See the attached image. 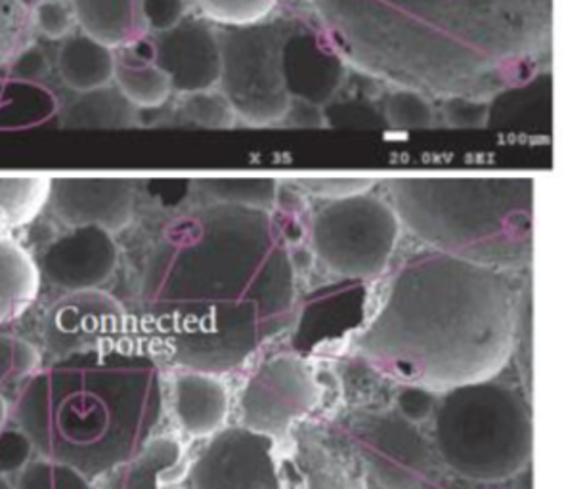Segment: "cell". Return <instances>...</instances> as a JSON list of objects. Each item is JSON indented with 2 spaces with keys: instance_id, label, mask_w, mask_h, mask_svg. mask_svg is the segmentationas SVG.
I'll use <instances>...</instances> for the list:
<instances>
[{
  "instance_id": "8992f818",
  "label": "cell",
  "mask_w": 564,
  "mask_h": 489,
  "mask_svg": "<svg viewBox=\"0 0 564 489\" xmlns=\"http://www.w3.org/2000/svg\"><path fill=\"white\" fill-rule=\"evenodd\" d=\"M188 489H283L275 442L246 426H228L189 465Z\"/></svg>"
},
{
  "instance_id": "e0dca14e",
  "label": "cell",
  "mask_w": 564,
  "mask_h": 489,
  "mask_svg": "<svg viewBox=\"0 0 564 489\" xmlns=\"http://www.w3.org/2000/svg\"><path fill=\"white\" fill-rule=\"evenodd\" d=\"M181 460L178 439L152 438L140 454L113 470L111 489H161Z\"/></svg>"
},
{
  "instance_id": "d6a6232c",
  "label": "cell",
  "mask_w": 564,
  "mask_h": 489,
  "mask_svg": "<svg viewBox=\"0 0 564 489\" xmlns=\"http://www.w3.org/2000/svg\"><path fill=\"white\" fill-rule=\"evenodd\" d=\"M161 489H184V488H181V486H173V483H163V486H161Z\"/></svg>"
},
{
  "instance_id": "5b68a950",
  "label": "cell",
  "mask_w": 564,
  "mask_h": 489,
  "mask_svg": "<svg viewBox=\"0 0 564 489\" xmlns=\"http://www.w3.org/2000/svg\"><path fill=\"white\" fill-rule=\"evenodd\" d=\"M324 398L312 367L299 356H274L247 377L239 392L241 426L268 438L290 442L299 421L318 408Z\"/></svg>"
},
{
  "instance_id": "484cf974",
  "label": "cell",
  "mask_w": 564,
  "mask_h": 489,
  "mask_svg": "<svg viewBox=\"0 0 564 489\" xmlns=\"http://www.w3.org/2000/svg\"><path fill=\"white\" fill-rule=\"evenodd\" d=\"M77 25L69 0H36L33 7V28L51 41L72 35Z\"/></svg>"
},
{
  "instance_id": "9c48e42d",
  "label": "cell",
  "mask_w": 564,
  "mask_h": 489,
  "mask_svg": "<svg viewBox=\"0 0 564 489\" xmlns=\"http://www.w3.org/2000/svg\"><path fill=\"white\" fill-rule=\"evenodd\" d=\"M119 260L116 236L95 226L66 228L35 257L41 278L64 293L104 287L116 274Z\"/></svg>"
},
{
  "instance_id": "d6986e66",
  "label": "cell",
  "mask_w": 564,
  "mask_h": 489,
  "mask_svg": "<svg viewBox=\"0 0 564 489\" xmlns=\"http://www.w3.org/2000/svg\"><path fill=\"white\" fill-rule=\"evenodd\" d=\"M113 85L137 109L160 108L173 94L165 73L153 62L137 56L116 54Z\"/></svg>"
},
{
  "instance_id": "603a6c76",
  "label": "cell",
  "mask_w": 564,
  "mask_h": 489,
  "mask_svg": "<svg viewBox=\"0 0 564 489\" xmlns=\"http://www.w3.org/2000/svg\"><path fill=\"white\" fill-rule=\"evenodd\" d=\"M15 489H95L93 480L66 463L52 459L31 460L23 468Z\"/></svg>"
},
{
  "instance_id": "44dd1931",
  "label": "cell",
  "mask_w": 564,
  "mask_h": 489,
  "mask_svg": "<svg viewBox=\"0 0 564 489\" xmlns=\"http://www.w3.org/2000/svg\"><path fill=\"white\" fill-rule=\"evenodd\" d=\"M33 7L31 0H0V67L12 64L30 46L35 33Z\"/></svg>"
},
{
  "instance_id": "f1b7e54d",
  "label": "cell",
  "mask_w": 564,
  "mask_h": 489,
  "mask_svg": "<svg viewBox=\"0 0 564 489\" xmlns=\"http://www.w3.org/2000/svg\"><path fill=\"white\" fill-rule=\"evenodd\" d=\"M140 14L145 30L163 33L181 23L186 14L184 0H140Z\"/></svg>"
},
{
  "instance_id": "ffe728a7",
  "label": "cell",
  "mask_w": 564,
  "mask_h": 489,
  "mask_svg": "<svg viewBox=\"0 0 564 489\" xmlns=\"http://www.w3.org/2000/svg\"><path fill=\"white\" fill-rule=\"evenodd\" d=\"M295 460L303 480L301 489H368L362 476L350 472L314 439L299 442Z\"/></svg>"
},
{
  "instance_id": "2e32d148",
  "label": "cell",
  "mask_w": 564,
  "mask_h": 489,
  "mask_svg": "<svg viewBox=\"0 0 564 489\" xmlns=\"http://www.w3.org/2000/svg\"><path fill=\"white\" fill-rule=\"evenodd\" d=\"M59 121L67 130L132 129L138 124V109L111 83L77 94L62 111Z\"/></svg>"
},
{
  "instance_id": "6da1fadb",
  "label": "cell",
  "mask_w": 564,
  "mask_h": 489,
  "mask_svg": "<svg viewBox=\"0 0 564 489\" xmlns=\"http://www.w3.org/2000/svg\"><path fill=\"white\" fill-rule=\"evenodd\" d=\"M239 209L207 203L199 215L174 220L148 252L145 324L184 371H236L293 319L290 270L228 241Z\"/></svg>"
},
{
  "instance_id": "cb8c5ba5",
  "label": "cell",
  "mask_w": 564,
  "mask_h": 489,
  "mask_svg": "<svg viewBox=\"0 0 564 489\" xmlns=\"http://www.w3.org/2000/svg\"><path fill=\"white\" fill-rule=\"evenodd\" d=\"M41 367V354L25 338L0 335V387L30 379Z\"/></svg>"
},
{
  "instance_id": "4fadbf2b",
  "label": "cell",
  "mask_w": 564,
  "mask_h": 489,
  "mask_svg": "<svg viewBox=\"0 0 564 489\" xmlns=\"http://www.w3.org/2000/svg\"><path fill=\"white\" fill-rule=\"evenodd\" d=\"M83 33L109 48H129L144 36L140 0H69Z\"/></svg>"
},
{
  "instance_id": "8fae6325",
  "label": "cell",
  "mask_w": 564,
  "mask_h": 489,
  "mask_svg": "<svg viewBox=\"0 0 564 489\" xmlns=\"http://www.w3.org/2000/svg\"><path fill=\"white\" fill-rule=\"evenodd\" d=\"M153 64L165 73L176 93H202L218 87L220 44L217 31L202 20H182L158 33Z\"/></svg>"
},
{
  "instance_id": "52a82bcc",
  "label": "cell",
  "mask_w": 564,
  "mask_h": 489,
  "mask_svg": "<svg viewBox=\"0 0 564 489\" xmlns=\"http://www.w3.org/2000/svg\"><path fill=\"white\" fill-rule=\"evenodd\" d=\"M364 465L383 489H417L427 480L433 449L417 425L399 413H371L355 425Z\"/></svg>"
},
{
  "instance_id": "f546056e",
  "label": "cell",
  "mask_w": 564,
  "mask_h": 489,
  "mask_svg": "<svg viewBox=\"0 0 564 489\" xmlns=\"http://www.w3.org/2000/svg\"><path fill=\"white\" fill-rule=\"evenodd\" d=\"M10 65H12V75L22 80H41L51 73V59L36 44L25 46Z\"/></svg>"
},
{
  "instance_id": "277c9868",
  "label": "cell",
  "mask_w": 564,
  "mask_h": 489,
  "mask_svg": "<svg viewBox=\"0 0 564 489\" xmlns=\"http://www.w3.org/2000/svg\"><path fill=\"white\" fill-rule=\"evenodd\" d=\"M434 447L469 482L511 480L534 454V419L521 390L496 379L442 392L434 411Z\"/></svg>"
},
{
  "instance_id": "83f0119b",
  "label": "cell",
  "mask_w": 564,
  "mask_h": 489,
  "mask_svg": "<svg viewBox=\"0 0 564 489\" xmlns=\"http://www.w3.org/2000/svg\"><path fill=\"white\" fill-rule=\"evenodd\" d=\"M35 447L22 428L0 431V476L22 472L31 463Z\"/></svg>"
},
{
  "instance_id": "4dcf8cb0",
  "label": "cell",
  "mask_w": 564,
  "mask_h": 489,
  "mask_svg": "<svg viewBox=\"0 0 564 489\" xmlns=\"http://www.w3.org/2000/svg\"><path fill=\"white\" fill-rule=\"evenodd\" d=\"M7 419H8V405L7 402H4V398L0 396V431L4 428V425H7Z\"/></svg>"
},
{
  "instance_id": "5bb4252c",
  "label": "cell",
  "mask_w": 564,
  "mask_h": 489,
  "mask_svg": "<svg viewBox=\"0 0 564 489\" xmlns=\"http://www.w3.org/2000/svg\"><path fill=\"white\" fill-rule=\"evenodd\" d=\"M56 69L73 93L108 87L116 75V51L87 33H72L59 46Z\"/></svg>"
},
{
  "instance_id": "9a60e30c",
  "label": "cell",
  "mask_w": 564,
  "mask_h": 489,
  "mask_svg": "<svg viewBox=\"0 0 564 489\" xmlns=\"http://www.w3.org/2000/svg\"><path fill=\"white\" fill-rule=\"evenodd\" d=\"M35 257L20 241L0 238V325L22 316L41 291Z\"/></svg>"
},
{
  "instance_id": "7c38bea8",
  "label": "cell",
  "mask_w": 564,
  "mask_h": 489,
  "mask_svg": "<svg viewBox=\"0 0 564 489\" xmlns=\"http://www.w3.org/2000/svg\"><path fill=\"white\" fill-rule=\"evenodd\" d=\"M173 410L182 431L192 438H210L225 428L230 394L218 374L182 371L174 379Z\"/></svg>"
},
{
  "instance_id": "1f68e13d",
  "label": "cell",
  "mask_w": 564,
  "mask_h": 489,
  "mask_svg": "<svg viewBox=\"0 0 564 489\" xmlns=\"http://www.w3.org/2000/svg\"><path fill=\"white\" fill-rule=\"evenodd\" d=\"M0 489H15L12 483L8 482L7 476H0Z\"/></svg>"
},
{
  "instance_id": "4316f807",
  "label": "cell",
  "mask_w": 564,
  "mask_h": 489,
  "mask_svg": "<svg viewBox=\"0 0 564 489\" xmlns=\"http://www.w3.org/2000/svg\"><path fill=\"white\" fill-rule=\"evenodd\" d=\"M436 403V392L420 384H402L397 392V413L412 425H420L433 417Z\"/></svg>"
},
{
  "instance_id": "d4e9b609",
  "label": "cell",
  "mask_w": 564,
  "mask_h": 489,
  "mask_svg": "<svg viewBox=\"0 0 564 489\" xmlns=\"http://www.w3.org/2000/svg\"><path fill=\"white\" fill-rule=\"evenodd\" d=\"M199 7L213 22L243 28L270 12L272 0H199Z\"/></svg>"
},
{
  "instance_id": "3957f363",
  "label": "cell",
  "mask_w": 564,
  "mask_h": 489,
  "mask_svg": "<svg viewBox=\"0 0 564 489\" xmlns=\"http://www.w3.org/2000/svg\"><path fill=\"white\" fill-rule=\"evenodd\" d=\"M163 410L158 361L117 345L39 369L18 396L15 421L44 459L95 480L144 449Z\"/></svg>"
},
{
  "instance_id": "30bf717a",
  "label": "cell",
  "mask_w": 564,
  "mask_h": 489,
  "mask_svg": "<svg viewBox=\"0 0 564 489\" xmlns=\"http://www.w3.org/2000/svg\"><path fill=\"white\" fill-rule=\"evenodd\" d=\"M66 228L95 226L116 236L137 215V186L127 178H51L48 207Z\"/></svg>"
},
{
  "instance_id": "7a4b0ae2",
  "label": "cell",
  "mask_w": 564,
  "mask_h": 489,
  "mask_svg": "<svg viewBox=\"0 0 564 489\" xmlns=\"http://www.w3.org/2000/svg\"><path fill=\"white\" fill-rule=\"evenodd\" d=\"M517 343L513 296L498 275L431 262L397 278L358 337L377 371L434 392L496 379Z\"/></svg>"
},
{
  "instance_id": "7402d4cb",
  "label": "cell",
  "mask_w": 564,
  "mask_h": 489,
  "mask_svg": "<svg viewBox=\"0 0 564 489\" xmlns=\"http://www.w3.org/2000/svg\"><path fill=\"white\" fill-rule=\"evenodd\" d=\"M174 116L181 117L182 122L205 129H228L236 121V111L230 101L226 100L225 94L215 88L184 94Z\"/></svg>"
},
{
  "instance_id": "ac0fdd59",
  "label": "cell",
  "mask_w": 564,
  "mask_h": 489,
  "mask_svg": "<svg viewBox=\"0 0 564 489\" xmlns=\"http://www.w3.org/2000/svg\"><path fill=\"white\" fill-rule=\"evenodd\" d=\"M51 178L0 176V228L22 230L48 207Z\"/></svg>"
},
{
  "instance_id": "ba28073f",
  "label": "cell",
  "mask_w": 564,
  "mask_h": 489,
  "mask_svg": "<svg viewBox=\"0 0 564 489\" xmlns=\"http://www.w3.org/2000/svg\"><path fill=\"white\" fill-rule=\"evenodd\" d=\"M124 322L121 303L101 289L66 293L44 314V345L58 358L108 350L123 337Z\"/></svg>"
}]
</instances>
